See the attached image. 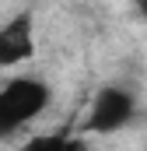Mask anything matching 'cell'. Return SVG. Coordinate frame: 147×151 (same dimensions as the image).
Wrapping results in <instances>:
<instances>
[{"instance_id": "cell-4", "label": "cell", "mask_w": 147, "mask_h": 151, "mask_svg": "<svg viewBox=\"0 0 147 151\" xmlns=\"http://www.w3.org/2000/svg\"><path fill=\"white\" fill-rule=\"evenodd\" d=\"M21 151H88V144L84 137H70V134H39L25 141Z\"/></svg>"}, {"instance_id": "cell-1", "label": "cell", "mask_w": 147, "mask_h": 151, "mask_svg": "<svg viewBox=\"0 0 147 151\" xmlns=\"http://www.w3.org/2000/svg\"><path fill=\"white\" fill-rule=\"evenodd\" d=\"M49 102H53V88L39 77L14 74L11 81H4L0 84V141L14 137L32 119H39L49 109Z\"/></svg>"}, {"instance_id": "cell-2", "label": "cell", "mask_w": 147, "mask_h": 151, "mask_svg": "<svg viewBox=\"0 0 147 151\" xmlns=\"http://www.w3.org/2000/svg\"><path fill=\"white\" fill-rule=\"evenodd\" d=\"M137 119V95L133 88L123 84H102L91 95V106L84 113V134H119L123 127H130Z\"/></svg>"}, {"instance_id": "cell-3", "label": "cell", "mask_w": 147, "mask_h": 151, "mask_svg": "<svg viewBox=\"0 0 147 151\" xmlns=\"http://www.w3.org/2000/svg\"><path fill=\"white\" fill-rule=\"evenodd\" d=\"M35 56V14L18 11L0 25V67H21Z\"/></svg>"}]
</instances>
